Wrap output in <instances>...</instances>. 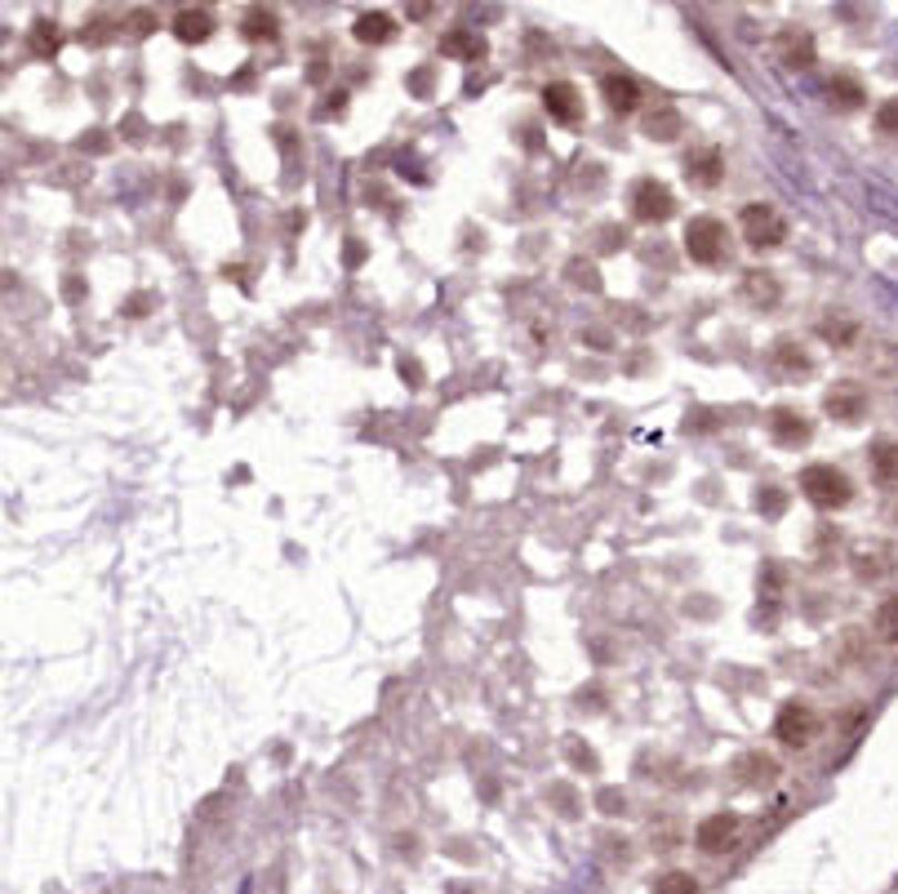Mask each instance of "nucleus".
Wrapping results in <instances>:
<instances>
[{
    "label": "nucleus",
    "instance_id": "1",
    "mask_svg": "<svg viewBox=\"0 0 898 894\" xmlns=\"http://www.w3.org/2000/svg\"><path fill=\"white\" fill-rule=\"evenodd\" d=\"M801 494H805L814 507L836 512V507H845V503L854 499V481H849L840 467H832V463H809V467L801 472Z\"/></svg>",
    "mask_w": 898,
    "mask_h": 894
},
{
    "label": "nucleus",
    "instance_id": "2",
    "mask_svg": "<svg viewBox=\"0 0 898 894\" xmlns=\"http://www.w3.org/2000/svg\"><path fill=\"white\" fill-rule=\"evenodd\" d=\"M685 254L699 263V267H716L721 258H725V240H730V232H725V223L721 218H712V214H699V218H690L685 223Z\"/></svg>",
    "mask_w": 898,
    "mask_h": 894
},
{
    "label": "nucleus",
    "instance_id": "3",
    "mask_svg": "<svg viewBox=\"0 0 898 894\" xmlns=\"http://www.w3.org/2000/svg\"><path fill=\"white\" fill-rule=\"evenodd\" d=\"M739 227H743V240H747L752 249H778V245L787 240V218H783L774 205H765V201L743 205Z\"/></svg>",
    "mask_w": 898,
    "mask_h": 894
},
{
    "label": "nucleus",
    "instance_id": "4",
    "mask_svg": "<svg viewBox=\"0 0 898 894\" xmlns=\"http://www.w3.org/2000/svg\"><path fill=\"white\" fill-rule=\"evenodd\" d=\"M628 205H632V218H637V223H668V218L677 214V196H672V187L659 183V178H637Z\"/></svg>",
    "mask_w": 898,
    "mask_h": 894
},
{
    "label": "nucleus",
    "instance_id": "5",
    "mask_svg": "<svg viewBox=\"0 0 898 894\" xmlns=\"http://www.w3.org/2000/svg\"><path fill=\"white\" fill-rule=\"evenodd\" d=\"M818 726H823L818 712H814L809 703L792 699V703H783L778 717H774V739L787 743V748H809V743L818 739Z\"/></svg>",
    "mask_w": 898,
    "mask_h": 894
},
{
    "label": "nucleus",
    "instance_id": "6",
    "mask_svg": "<svg viewBox=\"0 0 898 894\" xmlns=\"http://www.w3.org/2000/svg\"><path fill=\"white\" fill-rule=\"evenodd\" d=\"M739 814L734 810H721V814H708L703 823H699V832H694V841H699V850L703 854H721V850H734V841H739Z\"/></svg>",
    "mask_w": 898,
    "mask_h": 894
},
{
    "label": "nucleus",
    "instance_id": "7",
    "mask_svg": "<svg viewBox=\"0 0 898 894\" xmlns=\"http://www.w3.org/2000/svg\"><path fill=\"white\" fill-rule=\"evenodd\" d=\"M543 112H547L556 125H578V116H582V94H578V85L551 81V85L543 90Z\"/></svg>",
    "mask_w": 898,
    "mask_h": 894
},
{
    "label": "nucleus",
    "instance_id": "8",
    "mask_svg": "<svg viewBox=\"0 0 898 894\" xmlns=\"http://www.w3.org/2000/svg\"><path fill=\"white\" fill-rule=\"evenodd\" d=\"M823 410L836 419V423H858L867 414V392L858 383H832L827 397H823Z\"/></svg>",
    "mask_w": 898,
    "mask_h": 894
},
{
    "label": "nucleus",
    "instance_id": "9",
    "mask_svg": "<svg viewBox=\"0 0 898 894\" xmlns=\"http://www.w3.org/2000/svg\"><path fill=\"white\" fill-rule=\"evenodd\" d=\"M770 436H774L778 445L796 450V445H809L814 428H809V419H805L801 410H792V405H774V414H770Z\"/></svg>",
    "mask_w": 898,
    "mask_h": 894
},
{
    "label": "nucleus",
    "instance_id": "10",
    "mask_svg": "<svg viewBox=\"0 0 898 894\" xmlns=\"http://www.w3.org/2000/svg\"><path fill=\"white\" fill-rule=\"evenodd\" d=\"M774 50H778V63L783 68H792V72H805V68H814V37L809 32H801V28H783L778 32V41H774Z\"/></svg>",
    "mask_w": 898,
    "mask_h": 894
},
{
    "label": "nucleus",
    "instance_id": "11",
    "mask_svg": "<svg viewBox=\"0 0 898 894\" xmlns=\"http://www.w3.org/2000/svg\"><path fill=\"white\" fill-rule=\"evenodd\" d=\"M601 99L615 116H632L641 107V85L628 72H610V76H601Z\"/></svg>",
    "mask_w": 898,
    "mask_h": 894
},
{
    "label": "nucleus",
    "instance_id": "12",
    "mask_svg": "<svg viewBox=\"0 0 898 894\" xmlns=\"http://www.w3.org/2000/svg\"><path fill=\"white\" fill-rule=\"evenodd\" d=\"M685 178L694 183V187H716L721 178H725V152L721 147H694L690 156H685Z\"/></svg>",
    "mask_w": 898,
    "mask_h": 894
},
{
    "label": "nucleus",
    "instance_id": "13",
    "mask_svg": "<svg viewBox=\"0 0 898 894\" xmlns=\"http://www.w3.org/2000/svg\"><path fill=\"white\" fill-rule=\"evenodd\" d=\"M441 54H445V59H458V63H481V59L489 54V45H485L481 32H472V28H454V32L441 37Z\"/></svg>",
    "mask_w": 898,
    "mask_h": 894
},
{
    "label": "nucleus",
    "instance_id": "14",
    "mask_svg": "<svg viewBox=\"0 0 898 894\" xmlns=\"http://www.w3.org/2000/svg\"><path fill=\"white\" fill-rule=\"evenodd\" d=\"M169 28H174V37H178L183 45H200V41H209V37H214V28H218V23H214V14H209V10H200V6H196V10H178Z\"/></svg>",
    "mask_w": 898,
    "mask_h": 894
},
{
    "label": "nucleus",
    "instance_id": "15",
    "mask_svg": "<svg viewBox=\"0 0 898 894\" xmlns=\"http://www.w3.org/2000/svg\"><path fill=\"white\" fill-rule=\"evenodd\" d=\"M352 37H357L361 45H388V41L396 37V19H392V14H383V10L357 14V23H352Z\"/></svg>",
    "mask_w": 898,
    "mask_h": 894
},
{
    "label": "nucleus",
    "instance_id": "16",
    "mask_svg": "<svg viewBox=\"0 0 898 894\" xmlns=\"http://www.w3.org/2000/svg\"><path fill=\"white\" fill-rule=\"evenodd\" d=\"M734 774H743V783H752V788H770L778 779V761L770 752H747L734 761Z\"/></svg>",
    "mask_w": 898,
    "mask_h": 894
},
{
    "label": "nucleus",
    "instance_id": "17",
    "mask_svg": "<svg viewBox=\"0 0 898 894\" xmlns=\"http://www.w3.org/2000/svg\"><path fill=\"white\" fill-rule=\"evenodd\" d=\"M240 32H245V41H276L280 37V19H276V10L254 6V10L240 14Z\"/></svg>",
    "mask_w": 898,
    "mask_h": 894
},
{
    "label": "nucleus",
    "instance_id": "18",
    "mask_svg": "<svg viewBox=\"0 0 898 894\" xmlns=\"http://www.w3.org/2000/svg\"><path fill=\"white\" fill-rule=\"evenodd\" d=\"M743 294L752 298V304H778V276L774 271H765V267H752V271H743Z\"/></svg>",
    "mask_w": 898,
    "mask_h": 894
},
{
    "label": "nucleus",
    "instance_id": "19",
    "mask_svg": "<svg viewBox=\"0 0 898 894\" xmlns=\"http://www.w3.org/2000/svg\"><path fill=\"white\" fill-rule=\"evenodd\" d=\"M871 476L880 485H898V441H876L871 445Z\"/></svg>",
    "mask_w": 898,
    "mask_h": 894
},
{
    "label": "nucleus",
    "instance_id": "20",
    "mask_svg": "<svg viewBox=\"0 0 898 894\" xmlns=\"http://www.w3.org/2000/svg\"><path fill=\"white\" fill-rule=\"evenodd\" d=\"M646 134H650V138H659V143H672L677 134H685V121H681V112H677V107H659V112H650V116H646Z\"/></svg>",
    "mask_w": 898,
    "mask_h": 894
},
{
    "label": "nucleus",
    "instance_id": "21",
    "mask_svg": "<svg viewBox=\"0 0 898 894\" xmlns=\"http://www.w3.org/2000/svg\"><path fill=\"white\" fill-rule=\"evenodd\" d=\"M774 366L787 370V374H809V370H814L809 352H805L801 343H792V339H778V343H774Z\"/></svg>",
    "mask_w": 898,
    "mask_h": 894
},
{
    "label": "nucleus",
    "instance_id": "22",
    "mask_svg": "<svg viewBox=\"0 0 898 894\" xmlns=\"http://www.w3.org/2000/svg\"><path fill=\"white\" fill-rule=\"evenodd\" d=\"M827 99L836 103V107H845V112H854V107H863V99H867V90L854 81V76H832L827 81Z\"/></svg>",
    "mask_w": 898,
    "mask_h": 894
},
{
    "label": "nucleus",
    "instance_id": "23",
    "mask_svg": "<svg viewBox=\"0 0 898 894\" xmlns=\"http://www.w3.org/2000/svg\"><path fill=\"white\" fill-rule=\"evenodd\" d=\"M871 628H876V637H880L885 646H898V596H885V602L876 606Z\"/></svg>",
    "mask_w": 898,
    "mask_h": 894
},
{
    "label": "nucleus",
    "instance_id": "24",
    "mask_svg": "<svg viewBox=\"0 0 898 894\" xmlns=\"http://www.w3.org/2000/svg\"><path fill=\"white\" fill-rule=\"evenodd\" d=\"M880 556H885V547H858V552H854V574H858V578H880V574L889 569Z\"/></svg>",
    "mask_w": 898,
    "mask_h": 894
},
{
    "label": "nucleus",
    "instance_id": "25",
    "mask_svg": "<svg viewBox=\"0 0 898 894\" xmlns=\"http://www.w3.org/2000/svg\"><path fill=\"white\" fill-rule=\"evenodd\" d=\"M654 894H699V881L690 872H668L654 881Z\"/></svg>",
    "mask_w": 898,
    "mask_h": 894
},
{
    "label": "nucleus",
    "instance_id": "26",
    "mask_svg": "<svg viewBox=\"0 0 898 894\" xmlns=\"http://www.w3.org/2000/svg\"><path fill=\"white\" fill-rule=\"evenodd\" d=\"M787 507V494L778 490V485H765L761 494H756V512H765V516H778Z\"/></svg>",
    "mask_w": 898,
    "mask_h": 894
},
{
    "label": "nucleus",
    "instance_id": "27",
    "mask_svg": "<svg viewBox=\"0 0 898 894\" xmlns=\"http://www.w3.org/2000/svg\"><path fill=\"white\" fill-rule=\"evenodd\" d=\"M876 130L889 134V138H898V99H885V103L876 107Z\"/></svg>",
    "mask_w": 898,
    "mask_h": 894
},
{
    "label": "nucleus",
    "instance_id": "28",
    "mask_svg": "<svg viewBox=\"0 0 898 894\" xmlns=\"http://www.w3.org/2000/svg\"><path fill=\"white\" fill-rule=\"evenodd\" d=\"M32 50H37V54H54V50H59V32H54V23H37Z\"/></svg>",
    "mask_w": 898,
    "mask_h": 894
},
{
    "label": "nucleus",
    "instance_id": "29",
    "mask_svg": "<svg viewBox=\"0 0 898 894\" xmlns=\"http://www.w3.org/2000/svg\"><path fill=\"white\" fill-rule=\"evenodd\" d=\"M569 280H574V285H587V289H601V276H596V267H591V263H578V258L569 263Z\"/></svg>",
    "mask_w": 898,
    "mask_h": 894
},
{
    "label": "nucleus",
    "instance_id": "30",
    "mask_svg": "<svg viewBox=\"0 0 898 894\" xmlns=\"http://www.w3.org/2000/svg\"><path fill=\"white\" fill-rule=\"evenodd\" d=\"M818 335H823V339H840V343H849L858 330H854V326H832V321H823V326H818Z\"/></svg>",
    "mask_w": 898,
    "mask_h": 894
},
{
    "label": "nucleus",
    "instance_id": "31",
    "mask_svg": "<svg viewBox=\"0 0 898 894\" xmlns=\"http://www.w3.org/2000/svg\"><path fill=\"white\" fill-rule=\"evenodd\" d=\"M596 801L606 805V814H623V792H615V788H606V792L596 797Z\"/></svg>",
    "mask_w": 898,
    "mask_h": 894
}]
</instances>
